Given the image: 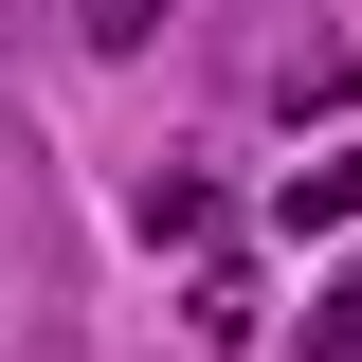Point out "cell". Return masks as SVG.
Segmentation results:
<instances>
[{
  "mask_svg": "<svg viewBox=\"0 0 362 362\" xmlns=\"http://www.w3.org/2000/svg\"><path fill=\"white\" fill-rule=\"evenodd\" d=\"M362 218V145H326V163H290V199H272V235H344Z\"/></svg>",
  "mask_w": 362,
  "mask_h": 362,
  "instance_id": "1",
  "label": "cell"
},
{
  "mask_svg": "<svg viewBox=\"0 0 362 362\" xmlns=\"http://www.w3.org/2000/svg\"><path fill=\"white\" fill-rule=\"evenodd\" d=\"M344 90H362V54H290V73H272V109H290V127H344Z\"/></svg>",
  "mask_w": 362,
  "mask_h": 362,
  "instance_id": "2",
  "label": "cell"
},
{
  "mask_svg": "<svg viewBox=\"0 0 362 362\" xmlns=\"http://www.w3.org/2000/svg\"><path fill=\"white\" fill-rule=\"evenodd\" d=\"M290 362H362V272H326V308L290 326Z\"/></svg>",
  "mask_w": 362,
  "mask_h": 362,
  "instance_id": "3",
  "label": "cell"
},
{
  "mask_svg": "<svg viewBox=\"0 0 362 362\" xmlns=\"http://www.w3.org/2000/svg\"><path fill=\"white\" fill-rule=\"evenodd\" d=\"M73 18H90V54H145L163 37V0H73Z\"/></svg>",
  "mask_w": 362,
  "mask_h": 362,
  "instance_id": "4",
  "label": "cell"
}]
</instances>
